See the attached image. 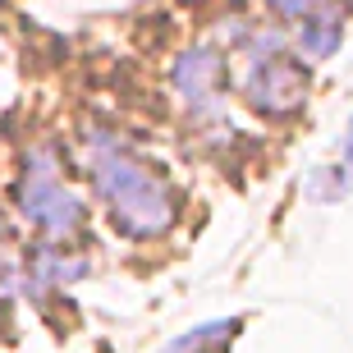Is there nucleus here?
<instances>
[{"label":"nucleus","instance_id":"nucleus-3","mask_svg":"<svg viewBox=\"0 0 353 353\" xmlns=\"http://www.w3.org/2000/svg\"><path fill=\"white\" fill-rule=\"evenodd\" d=\"M243 101L266 119L299 115L307 101V65L289 51H257L243 74Z\"/></svg>","mask_w":353,"mask_h":353},{"label":"nucleus","instance_id":"nucleus-6","mask_svg":"<svg viewBox=\"0 0 353 353\" xmlns=\"http://www.w3.org/2000/svg\"><path fill=\"white\" fill-rule=\"evenodd\" d=\"M239 330H243V321H207V326H193L188 335H179L174 344H165L161 353H230Z\"/></svg>","mask_w":353,"mask_h":353},{"label":"nucleus","instance_id":"nucleus-1","mask_svg":"<svg viewBox=\"0 0 353 353\" xmlns=\"http://www.w3.org/2000/svg\"><path fill=\"white\" fill-rule=\"evenodd\" d=\"M88 174L110 225L124 239L152 243L174 230L179 197H174L170 179L157 165H147L119 133H88Z\"/></svg>","mask_w":353,"mask_h":353},{"label":"nucleus","instance_id":"nucleus-5","mask_svg":"<svg viewBox=\"0 0 353 353\" xmlns=\"http://www.w3.org/2000/svg\"><path fill=\"white\" fill-rule=\"evenodd\" d=\"M340 41H344V19L335 10H326V5L299 23V51L307 55V60H326V55H335Z\"/></svg>","mask_w":353,"mask_h":353},{"label":"nucleus","instance_id":"nucleus-4","mask_svg":"<svg viewBox=\"0 0 353 353\" xmlns=\"http://www.w3.org/2000/svg\"><path fill=\"white\" fill-rule=\"evenodd\" d=\"M170 83H174V97L183 101V110L193 119H207L216 115L225 105V60L221 51H211V46H193V51H183L170 69Z\"/></svg>","mask_w":353,"mask_h":353},{"label":"nucleus","instance_id":"nucleus-2","mask_svg":"<svg viewBox=\"0 0 353 353\" xmlns=\"http://www.w3.org/2000/svg\"><path fill=\"white\" fill-rule=\"evenodd\" d=\"M14 202H19V211H23V221L32 225V230H41V234H51V239L74 234V230L88 221L83 197L65 183L60 165H55L41 147L28 152L23 174H19V183H14Z\"/></svg>","mask_w":353,"mask_h":353},{"label":"nucleus","instance_id":"nucleus-8","mask_svg":"<svg viewBox=\"0 0 353 353\" xmlns=\"http://www.w3.org/2000/svg\"><path fill=\"white\" fill-rule=\"evenodd\" d=\"M5 234H10V221H5V211H0V243H5Z\"/></svg>","mask_w":353,"mask_h":353},{"label":"nucleus","instance_id":"nucleus-7","mask_svg":"<svg viewBox=\"0 0 353 353\" xmlns=\"http://www.w3.org/2000/svg\"><path fill=\"white\" fill-rule=\"evenodd\" d=\"M280 19H307V14H316L326 0H266Z\"/></svg>","mask_w":353,"mask_h":353}]
</instances>
